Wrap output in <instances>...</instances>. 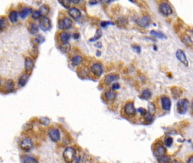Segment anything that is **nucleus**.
I'll return each mask as SVG.
<instances>
[{
  "mask_svg": "<svg viewBox=\"0 0 193 163\" xmlns=\"http://www.w3.org/2000/svg\"><path fill=\"white\" fill-rule=\"evenodd\" d=\"M76 152L71 147H67L63 152V158L66 163H72L75 159Z\"/></svg>",
  "mask_w": 193,
  "mask_h": 163,
  "instance_id": "obj_1",
  "label": "nucleus"
},
{
  "mask_svg": "<svg viewBox=\"0 0 193 163\" xmlns=\"http://www.w3.org/2000/svg\"><path fill=\"white\" fill-rule=\"evenodd\" d=\"M189 107V102L186 99H180L177 103V110L180 114H185Z\"/></svg>",
  "mask_w": 193,
  "mask_h": 163,
  "instance_id": "obj_2",
  "label": "nucleus"
},
{
  "mask_svg": "<svg viewBox=\"0 0 193 163\" xmlns=\"http://www.w3.org/2000/svg\"><path fill=\"white\" fill-rule=\"evenodd\" d=\"M159 9H160V13L165 16H168L172 14L173 12V10H172V9L171 5L167 2L161 3L160 5Z\"/></svg>",
  "mask_w": 193,
  "mask_h": 163,
  "instance_id": "obj_3",
  "label": "nucleus"
},
{
  "mask_svg": "<svg viewBox=\"0 0 193 163\" xmlns=\"http://www.w3.org/2000/svg\"><path fill=\"white\" fill-rule=\"evenodd\" d=\"M39 26L43 31H47L49 30L51 27V20L47 17H42L39 21Z\"/></svg>",
  "mask_w": 193,
  "mask_h": 163,
  "instance_id": "obj_4",
  "label": "nucleus"
},
{
  "mask_svg": "<svg viewBox=\"0 0 193 163\" xmlns=\"http://www.w3.org/2000/svg\"><path fill=\"white\" fill-rule=\"evenodd\" d=\"M91 71L96 77H100L103 73V69L100 63H95L91 67Z\"/></svg>",
  "mask_w": 193,
  "mask_h": 163,
  "instance_id": "obj_5",
  "label": "nucleus"
},
{
  "mask_svg": "<svg viewBox=\"0 0 193 163\" xmlns=\"http://www.w3.org/2000/svg\"><path fill=\"white\" fill-rule=\"evenodd\" d=\"M20 148L25 151H30L32 148V143L31 140L28 138H26L23 139L20 143Z\"/></svg>",
  "mask_w": 193,
  "mask_h": 163,
  "instance_id": "obj_6",
  "label": "nucleus"
},
{
  "mask_svg": "<svg viewBox=\"0 0 193 163\" xmlns=\"http://www.w3.org/2000/svg\"><path fill=\"white\" fill-rule=\"evenodd\" d=\"M165 153L166 149L162 145L157 144L153 148V154L157 158L164 156Z\"/></svg>",
  "mask_w": 193,
  "mask_h": 163,
  "instance_id": "obj_7",
  "label": "nucleus"
},
{
  "mask_svg": "<svg viewBox=\"0 0 193 163\" xmlns=\"http://www.w3.org/2000/svg\"><path fill=\"white\" fill-rule=\"evenodd\" d=\"M161 104L162 109L164 111H169L171 110L172 103L168 97L166 96H163L161 98Z\"/></svg>",
  "mask_w": 193,
  "mask_h": 163,
  "instance_id": "obj_8",
  "label": "nucleus"
},
{
  "mask_svg": "<svg viewBox=\"0 0 193 163\" xmlns=\"http://www.w3.org/2000/svg\"><path fill=\"white\" fill-rule=\"evenodd\" d=\"M177 58L185 66H188L189 62L185 53L181 49H178L176 53Z\"/></svg>",
  "mask_w": 193,
  "mask_h": 163,
  "instance_id": "obj_9",
  "label": "nucleus"
},
{
  "mask_svg": "<svg viewBox=\"0 0 193 163\" xmlns=\"http://www.w3.org/2000/svg\"><path fill=\"white\" fill-rule=\"evenodd\" d=\"M136 22L137 23V24L143 28L147 27V26H149V24H150L151 22V18L150 16L146 15V16H144L142 18H139L138 19H137V20H136Z\"/></svg>",
  "mask_w": 193,
  "mask_h": 163,
  "instance_id": "obj_10",
  "label": "nucleus"
},
{
  "mask_svg": "<svg viewBox=\"0 0 193 163\" xmlns=\"http://www.w3.org/2000/svg\"><path fill=\"white\" fill-rule=\"evenodd\" d=\"M72 21L69 18H63L59 23V27L60 29H64L67 30L71 27L72 26Z\"/></svg>",
  "mask_w": 193,
  "mask_h": 163,
  "instance_id": "obj_11",
  "label": "nucleus"
},
{
  "mask_svg": "<svg viewBox=\"0 0 193 163\" xmlns=\"http://www.w3.org/2000/svg\"><path fill=\"white\" fill-rule=\"evenodd\" d=\"M49 135L51 139L54 142H57L60 139V133L57 129H51L49 131Z\"/></svg>",
  "mask_w": 193,
  "mask_h": 163,
  "instance_id": "obj_12",
  "label": "nucleus"
},
{
  "mask_svg": "<svg viewBox=\"0 0 193 163\" xmlns=\"http://www.w3.org/2000/svg\"><path fill=\"white\" fill-rule=\"evenodd\" d=\"M124 111L126 115L131 116L134 115L136 113V109L134 107V104L132 102L127 103L124 107Z\"/></svg>",
  "mask_w": 193,
  "mask_h": 163,
  "instance_id": "obj_13",
  "label": "nucleus"
},
{
  "mask_svg": "<svg viewBox=\"0 0 193 163\" xmlns=\"http://www.w3.org/2000/svg\"><path fill=\"white\" fill-rule=\"evenodd\" d=\"M69 15L74 19H79L81 17V12L75 7H72L69 10Z\"/></svg>",
  "mask_w": 193,
  "mask_h": 163,
  "instance_id": "obj_14",
  "label": "nucleus"
},
{
  "mask_svg": "<svg viewBox=\"0 0 193 163\" xmlns=\"http://www.w3.org/2000/svg\"><path fill=\"white\" fill-rule=\"evenodd\" d=\"M119 78V76L117 74H109L104 78V83L106 84H110L115 81L117 80Z\"/></svg>",
  "mask_w": 193,
  "mask_h": 163,
  "instance_id": "obj_15",
  "label": "nucleus"
},
{
  "mask_svg": "<svg viewBox=\"0 0 193 163\" xmlns=\"http://www.w3.org/2000/svg\"><path fill=\"white\" fill-rule=\"evenodd\" d=\"M116 24L119 27H126L128 24V20L125 16H120L116 20Z\"/></svg>",
  "mask_w": 193,
  "mask_h": 163,
  "instance_id": "obj_16",
  "label": "nucleus"
},
{
  "mask_svg": "<svg viewBox=\"0 0 193 163\" xmlns=\"http://www.w3.org/2000/svg\"><path fill=\"white\" fill-rule=\"evenodd\" d=\"M34 63L33 61L29 57L26 58L25 60V69L27 71L31 72L33 70Z\"/></svg>",
  "mask_w": 193,
  "mask_h": 163,
  "instance_id": "obj_17",
  "label": "nucleus"
},
{
  "mask_svg": "<svg viewBox=\"0 0 193 163\" xmlns=\"http://www.w3.org/2000/svg\"><path fill=\"white\" fill-rule=\"evenodd\" d=\"M181 40L184 44H185L186 46L192 47H193V41L189 35L187 34H184L181 37Z\"/></svg>",
  "mask_w": 193,
  "mask_h": 163,
  "instance_id": "obj_18",
  "label": "nucleus"
},
{
  "mask_svg": "<svg viewBox=\"0 0 193 163\" xmlns=\"http://www.w3.org/2000/svg\"><path fill=\"white\" fill-rule=\"evenodd\" d=\"M171 92L174 99H177L179 98L182 94V91L177 87H173L171 88Z\"/></svg>",
  "mask_w": 193,
  "mask_h": 163,
  "instance_id": "obj_19",
  "label": "nucleus"
},
{
  "mask_svg": "<svg viewBox=\"0 0 193 163\" xmlns=\"http://www.w3.org/2000/svg\"><path fill=\"white\" fill-rule=\"evenodd\" d=\"M82 57L80 55H75L71 59V64L74 66L79 65L82 62Z\"/></svg>",
  "mask_w": 193,
  "mask_h": 163,
  "instance_id": "obj_20",
  "label": "nucleus"
},
{
  "mask_svg": "<svg viewBox=\"0 0 193 163\" xmlns=\"http://www.w3.org/2000/svg\"><path fill=\"white\" fill-rule=\"evenodd\" d=\"M151 92L149 89H145L143 90L140 96V98L143 100H148L151 97Z\"/></svg>",
  "mask_w": 193,
  "mask_h": 163,
  "instance_id": "obj_21",
  "label": "nucleus"
},
{
  "mask_svg": "<svg viewBox=\"0 0 193 163\" xmlns=\"http://www.w3.org/2000/svg\"><path fill=\"white\" fill-rule=\"evenodd\" d=\"M31 13H32L31 9L28 8V7H25L20 11L19 15H20V16L22 19H24L26 16H27L28 15H30Z\"/></svg>",
  "mask_w": 193,
  "mask_h": 163,
  "instance_id": "obj_22",
  "label": "nucleus"
},
{
  "mask_svg": "<svg viewBox=\"0 0 193 163\" xmlns=\"http://www.w3.org/2000/svg\"><path fill=\"white\" fill-rule=\"evenodd\" d=\"M104 95L107 100H112L116 98L117 94L114 91H108L105 92Z\"/></svg>",
  "mask_w": 193,
  "mask_h": 163,
  "instance_id": "obj_23",
  "label": "nucleus"
},
{
  "mask_svg": "<svg viewBox=\"0 0 193 163\" xmlns=\"http://www.w3.org/2000/svg\"><path fill=\"white\" fill-rule=\"evenodd\" d=\"M150 34L151 35L153 36H155L156 38H157L159 39H167V37L162 32H159V31H154V30H152L150 32Z\"/></svg>",
  "mask_w": 193,
  "mask_h": 163,
  "instance_id": "obj_24",
  "label": "nucleus"
},
{
  "mask_svg": "<svg viewBox=\"0 0 193 163\" xmlns=\"http://www.w3.org/2000/svg\"><path fill=\"white\" fill-rule=\"evenodd\" d=\"M103 35V32L101 31V30L100 29H97L96 31V33L94 35V36L92 38H91L89 41L90 42H96L97 41V40H99Z\"/></svg>",
  "mask_w": 193,
  "mask_h": 163,
  "instance_id": "obj_25",
  "label": "nucleus"
},
{
  "mask_svg": "<svg viewBox=\"0 0 193 163\" xmlns=\"http://www.w3.org/2000/svg\"><path fill=\"white\" fill-rule=\"evenodd\" d=\"M59 48L61 52L63 53H67L68 52L71 48V46L70 44L67 42V43H64L63 44H61L59 47Z\"/></svg>",
  "mask_w": 193,
  "mask_h": 163,
  "instance_id": "obj_26",
  "label": "nucleus"
},
{
  "mask_svg": "<svg viewBox=\"0 0 193 163\" xmlns=\"http://www.w3.org/2000/svg\"><path fill=\"white\" fill-rule=\"evenodd\" d=\"M71 35L69 32H63L60 35V39L64 43H67L69 39H70Z\"/></svg>",
  "mask_w": 193,
  "mask_h": 163,
  "instance_id": "obj_27",
  "label": "nucleus"
},
{
  "mask_svg": "<svg viewBox=\"0 0 193 163\" xmlns=\"http://www.w3.org/2000/svg\"><path fill=\"white\" fill-rule=\"evenodd\" d=\"M40 13H41V16L42 17H44L46 15H47L49 13V9L48 6H45V5H43L40 8V10H39Z\"/></svg>",
  "mask_w": 193,
  "mask_h": 163,
  "instance_id": "obj_28",
  "label": "nucleus"
},
{
  "mask_svg": "<svg viewBox=\"0 0 193 163\" xmlns=\"http://www.w3.org/2000/svg\"><path fill=\"white\" fill-rule=\"evenodd\" d=\"M28 78V76L27 74H24L22 75L19 79V85L20 87L24 86L27 83Z\"/></svg>",
  "mask_w": 193,
  "mask_h": 163,
  "instance_id": "obj_29",
  "label": "nucleus"
},
{
  "mask_svg": "<svg viewBox=\"0 0 193 163\" xmlns=\"http://www.w3.org/2000/svg\"><path fill=\"white\" fill-rule=\"evenodd\" d=\"M156 109L154 104L152 103H150L148 105V113L152 116H153L156 113Z\"/></svg>",
  "mask_w": 193,
  "mask_h": 163,
  "instance_id": "obj_30",
  "label": "nucleus"
},
{
  "mask_svg": "<svg viewBox=\"0 0 193 163\" xmlns=\"http://www.w3.org/2000/svg\"><path fill=\"white\" fill-rule=\"evenodd\" d=\"M9 19L12 22V23H15V22H16L17 19H18V13L16 11H12L9 16Z\"/></svg>",
  "mask_w": 193,
  "mask_h": 163,
  "instance_id": "obj_31",
  "label": "nucleus"
},
{
  "mask_svg": "<svg viewBox=\"0 0 193 163\" xmlns=\"http://www.w3.org/2000/svg\"><path fill=\"white\" fill-rule=\"evenodd\" d=\"M173 144V139L171 137H167L164 139V145L167 147H171Z\"/></svg>",
  "mask_w": 193,
  "mask_h": 163,
  "instance_id": "obj_32",
  "label": "nucleus"
},
{
  "mask_svg": "<svg viewBox=\"0 0 193 163\" xmlns=\"http://www.w3.org/2000/svg\"><path fill=\"white\" fill-rule=\"evenodd\" d=\"M14 88V83L12 80H9L5 85V89L6 91H12Z\"/></svg>",
  "mask_w": 193,
  "mask_h": 163,
  "instance_id": "obj_33",
  "label": "nucleus"
},
{
  "mask_svg": "<svg viewBox=\"0 0 193 163\" xmlns=\"http://www.w3.org/2000/svg\"><path fill=\"white\" fill-rule=\"evenodd\" d=\"M182 23L183 22L180 18H179L177 20V22L174 24V29H175V31H176V32H178V31L180 30V28L182 26Z\"/></svg>",
  "mask_w": 193,
  "mask_h": 163,
  "instance_id": "obj_34",
  "label": "nucleus"
},
{
  "mask_svg": "<svg viewBox=\"0 0 193 163\" xmlns=\"http://www.w3.org/2000/svg\"><path fill=\"white\" fill-rule=\"evenodd\" d=\"M7 25V22L5 18L2 17L0 18V31L3 30Z\"/></svg>",
  "mask_w": 193,
  "mask_h": 163,
  "instance_id": "obj_35",
  "label": "nucleus"
},
{
  "mask_svg": "<svg viewBox=\"0 0 193 163\" xmlns=\"http://www.w3.org/2000/svg\"><path fill=\"white\" fill-rule=\"evenodd\" d=\"M23 163H38L37 160L28 156H25L23 157Z\"/></svg>",
  "mask_w": 193,
  "mask_h": 163,
  "instance_id": "obj_36",
  "label": "nucleus"
},
{
  "mask_svg": "<svg viewBox=\"0 0 193 163\" xmlns=\"http://www.w3.org/2000/svg\"><path fill=\"white\" fill-rule=\"evenodd\" d=\"M157 160L159 163H169L171 162V159L164 155L157 158Z\"/></svg>",
  "mask_w": 193,
  "mask_h": 163,
  "instance_id": "obj_37",
  "label": "nucleus"
},
{
  "mask_svg": "<svg viewBox=\"0 0 193 163\" xmlns=\"http://www.w3.org/2000/svg\"><path fill=\"white\" fill-rule=\"evenodd\" d=\"M29 30L31 34H36L38 32V30H39L38 26L35 23H33L30 26Z\"/></svg>",
  "mask_w": 193,
  "mask_h": 163,
  "instance_id": "obj_38",
  "label": "nucleus"
},
{
  "mask_svg": "<svg viewBox=\"0 0 193 163\" xmlns=\"http://www.w3.org/2000/svg\"><path fill=\"white\" fill-rule=\"evenodd\" d=\"M144 117V120L148 123H151L153 121V116L150 115L148 112L143 116Z\"/></svg>",
  "mask_w": 193,
  "mask_h": 163,
  "instance_id": "obj_39",
  "label": "nucleus"
},
{
  "mask_svg": "<svg viewBox=\"0 0 193 163\" xmlns=\"http://www.w3.org/2000/svg\"><path fill=\"white\" fill-rule=\"evenodd\" d=\"M41 13H40L39 10L35 11L32 13V18L34 19H38L40 18H41Z\"/></svg>",
  "mask_w": 193,
  "mask_h": 163,
  "instance_id": "obj_40",
  "label": "nucleus"
},
{
  "mask_svg": "<svg viewBox=\"0 0 193 163\" xmlns=\"http://www.w3.org/2000/svg\"><path fill=\"white\" fill-rule=\"evenodd\" d=\"M34 40L36 43H38L39 44H41V43H43V42H44L45 38L42 35H39Z\"/></svg>",
  "mask_w": 193,
  "mask_h": 163,
  "instance_id": "obj_41",
  "label": "nucleus"
},
{
  "mask_svg": "<svg viewBox=\"0 0 193 163\" xmlns=\"http://www.w3.org/2000/svg\"><path fill=\"white\" fill-rule=\"evenodd\" d=\"M100 25H101V27L105 28L109 25H114V23L112 22H110V21H103V22H101Z\"/></svg>",
  "mask_w": 193,
  "mask_h": 163,
  "instance_id": "obj_42",
  "label": "nucleus"
},
{
  "mask_svg": "<svg viewBox=\"0 0 193 163\" xmlns=\"http://www.w3.org/2000/svg\"><path fill=\"white\" fill-rule=\"evenodd\" d=\"M40 123L42 125H47L50 121L49 119L48 118H46V117H42L40 119Z\"/></svg>",
  "mask_w": 193,
  "mask_h": 163,
  "instance_id": "obj_43",
  "label": "nucleus"
},
{
  "mask_svg": "<svg viewBox=\"0 0 193 163\" xmlns=\"http://www.w3.org/2000/svg\"><path fill=\"white\" fill-rule=\"evenodd\" d=\"M59 2L60 3H61L64 7L65 8H69L70 6V1H59Z\"/></svg>",
  "mask_w": 193,
  "mask_h": 163,
  "instance_id": "obj_44",
  "label": "nucleus"
},
{
  "mask_svg": "<svg viewBox=\"0 0 193 163\" xmlns=\"http://www.w3.org/2000/svg\"><path fill=\"white\" fill-rule=\"evenodd\" d=\"M131 47H132V49L135 51H136L138 53H140V52H141V48H140V47L139 46H138L137 44H132L131 46Z\"/></svg>",
  "mask_w": 193,
  "mask_h": 163,
  "instance_id": "obj_45",
  "label": "nucleus"
},
{
  "mask_svg": "<svg viewBox=\"0 0 193 163\" xmlns=\"http://www.w3.org/2000/svg\"><path fill=\"white\" fill-rule=\"evenodd\" d=\"M137 112L138 113H139L142 116H144L146 115V114L147 113V111L146 110V109L143 108H139L137 109Z\"/></svg>",
  "mask_w": 193,
  "mask_h": 163,
  "instance_id": "obj_46",
  "label": "nucleus"
},
{
  "mask_svg": "<svg viewBox=\"0 0 193 163\" xmlns=\"http://www.w3.org/2000/svg\"><path fill=\"white\" fill-rule=\"evenodd\" d=\"M111 88L113 90H117L120 88V85L119 83H115L112 85Z\"/></svg>",
  "mask_w": 193,
  "mask_h": 163,
  "instance_id": "obj_47",
  "label": "nucleus"
},
{
  "mask_svg": "<svg viewBox=\"0 0 193 163\" xmlns=\"http://www.w3.org/2000/svg\"><path fill=\"white\" fill-rule=\"evenodd\" d=\"M72 36H73V38H74V39H78L79 38V36H80V35H79V33L76 32V33H74V34H73Z\"/></svg>",
  "mask_w": 193,
  "mask_h": 163,
  "instance_id": "obj_48",
  "label": "nucleus"
},
{
  "mask_svg": "<svg viewBox=\"0 0 193 163\" xmlns=\"http://www.w3.org/2000/svg\"><path fill=\"white\" fill-rule=\"evenodd\" d=\"M95 47L98 48H101L102 47V44L101 42H98L97 44H95Z\"/></svg>",
  "mask_w": 193,
  "mask_h": 163,
  "instance_id": "obj_49",
  "label": "nucleus"
},
{
  "mask_svg": "<svg viewBox=\"0 0 193 163\" xmlns=\"http://www.w3.org/2000/svg\"><path fill=\"white\" fill-rule=\"evenodd\" d=\"M187 163H193V156H191V157L188 159V160H187Z\"/></svg>",
  "mask_w": 193,
  "mask_h": 163,
  "instance_id": "obj_50",
  "label": "nucleus"
},
{
  "mask_svg": "<svg viewBox=\"0 0 193 163\" xmlns=\"http://www.w3.org/2000/svg\"><path fill=\"white\" fill-rule=\"evenodd\" d=\"M98 2L97 1H89V3L91 5H96V3H97Z\"/></svg>",
  "mask_w": 193,
  "mask_h": 163,
  "instance_id": "obj_51",
  "label": "nucleus"
},
{
  "mask_svg": "<svg viewBox=\"0 0 193 163\" xmlns=\"http://www.w3.org/2000/svg\"><path fill=\"white\" fill-rule=\"evenodd\" d=\"M153 48H154V49H155V51H156V50H157V48H156V46H153Z\"/></svg>",
  "mask_w": 193,
  "mask_h": 163,
  "instance_id": "obj_52",
  "label": "nucleus"
},
{
  "mask_svg": "<svg viewBox=\"0 0 193 163\" xmlns=\"http://www.w3.org/2000/svg\"><path fill=\"white\" fill-rule=\"evenodd\" d=\"M0 84H1V81H0Z\"/></svg>",
  "mask_w": 193,
  "mask_h": 163,
  "instance_id": "obj_53",
  "label": "nucleus"
}]
</instances>
